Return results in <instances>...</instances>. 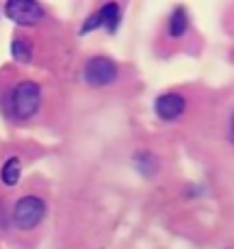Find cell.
Here are the masks:
<instances>
[{"label":"cell","mask_w":234,"mask_h":249,"mask_svg":"<svg viewBox=\"0 0 234 249\" xmlns=\"http://www.w3.org/2000/svg\"><path fill=\"white\" fill-rule=\"evenodd\" d=\"M10 103H13L15 117L30 120V117L37 115V110H39V105H42V88H39L34 81H20V83L13 88Z\"/></svg>","instance_id":"6da1fadb"},{"label":"cell","mask_w":234,"mask_h":249,"mask_svg":"<svg viewBox=\"0 0 234 249\" xmlns=\"http://www.w3.org/2000/svg\"><path fill=\"white\" fill-rule=\"evenodd\" d=\"M44 213H47V205L42 198L37 196H25L15 203L13 208V222L15 227L20 230H34L42 220H44Z\"/></svg>","instance_id":"7a4b0ae2"},{"label":"cell","mask_w":234,"mask_h":249,"mask_svg":"<svg viewBox=\"0 0 234 249\" xmlns=\"http://www.w3.org/2000/svg\"><path fill=\"white\" fill-rule=\"evenodd\" d=\"M117 76H120V69L107 56H93L83 69V78L90 86H110L117 81Z\"/></svg>","instance_id":"3957f363"},{"label":"cell","mask_w":234,"mask_h":249,"mask_svg":"<svg viewBox=\"0 0 234 249\" xmlns=\"http://www.w3.org/2000/svg\"><path fill=\"white\" fill-rule=\"evenodd\" d=\"M5 15L15 25H22V27H32V25H39L44 20V10L34 0H10L5 5Z\"/></svg>","instance_id":"277c9868"},{"label":"cell","mask_w":234,"mask_h":249,"mask_svg":"<svg viewBox=\"0 0 234 249\" xmlns=\"http://www.w3.org/2000/svg\"><path fill=\"white\" fill-rule=\"evenodd\" d=\"M154 110H156V115L164 122H173V120H178L185 112V98L181 93H164V95L156 98Z\"/></svg>","instance_id":"5b68a950"},{"label":"cell","mask_w":234,"mask_h":249,"mask_svg":"<svg viewBox=\"0 0 234 249\" xmlns=\"http://www.w3.org/2000/svg\"><path fill=\"white\" fill-rule=\"evenodd\" d=\"M95 15L100 20V27H105L107 32H117V27H120V5H117V3L102 5Z\"/></svg>","instance_id":"8992f818"},{"label":"cell","mask_w":234,"mask_h":249,"mask_svg":"<svg viewBox=\"0 0 234 249\" xmlns=\"http://www.w3.org/2000/svg\"><path fill=\"white\" fill-rule=\"evenodd\" d=\"M185 30H188V13H185V8H176L168 20V35L173 39H178L185 35Z\"/></svg>","instance_id":"52a82bcc"},{"label":"cell","mask_w":234,"mask_h":249,"mask_svg":"<svg viewBox=\"0 0 234 249\" xmlns=\"http://www.w3.org/2000/svg\"><path fill=\"white\" fill-rule=\"evenodd\" d=\"M20 174H22L20 159H17V157H10V159L5 161V166H3V174H0V178H3L5 186H15V183H20Z\"/></svg>","instance_id":"ba28073f"},{"label":"cell","mask_w":234,"mask_h":249,"mask_svg":"<svg viewBox=\"0 0 234 249\" xmlns=\"http://www.w3.org/2000/svg\"><path fill=\"white\" fill-rule=\"evenodd\" d=\"M10 52H13V59H17L22 64H30L32 61V47L25 39H15L13 47H10Z\"/></svg>","instance_id":"9c48e42d"},{"label":"cell","mask_w":234,"mask_h":249,"mask_svg":"<svg viewBox=\"0 0 234 249\" xmlns=\"http://www.w3.org/2000/svg\"><path fill=\"white\" fill-rule=\"evenodd\" d=\"M229 140L234 142V115H232V122H229Z\"/></svg>","instance_id":"30bf717a"},{"label":"cell","mask_w":234,"mask_h":249,"mask_svg":"<svg viewBox=\"0 0 234 249\" xmlns=\"http://www.w3.org/2000/svg\"><path fill=\"white\" fill-rule=\"evenodd\" d=\"M5 222V217H3V203H0V225Z\"/></svg>","instance_id":"8fae6325"}]
</instances>
